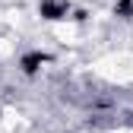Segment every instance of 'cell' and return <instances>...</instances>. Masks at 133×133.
Listing matches in <instances>:
<instances>
[{"mask_svg":"<svg viewBox=\"0 0 133 133\" xmlns=\"http://www.w3.org/2000/svg\"><path fill=\"white\" fill-rule=\"evenodd\" d=\"M41 63H48V54L44 51H29V54H22V60H19V66H22V73H38L41 70Z\"/></svg>","mask_w":133,"mask_h":133,"instance_id":"cell-1","label":"cell"},{"mask_svg":"<svg viewBox=\"0 0 133 133\" xmlns=\"http://www.w3.org/2000/svg\"><path fill=\"white\" fill-rule=\"evenodd\" d=\"M114 13H124V16H130V13H133V0H121V3L114 6Z\"/></svg>","mask_w":133,"mask_h":133,"instance_id":"cell-3","label":"cell"},{"mask_svg":"<svg viewBox=\"0 0 133 133\" xmlns=\"http://www.w3.org/2000/svg\"><path fill=\"white\" fill-rule=\"evenodd\" d=\"M66 10H70L66 0H41V16L44 19H63Z\"/></svg>","mask_w":133,"mask_h":133,"instance_id":"cell-2","label":"cell"}]
</instances>
